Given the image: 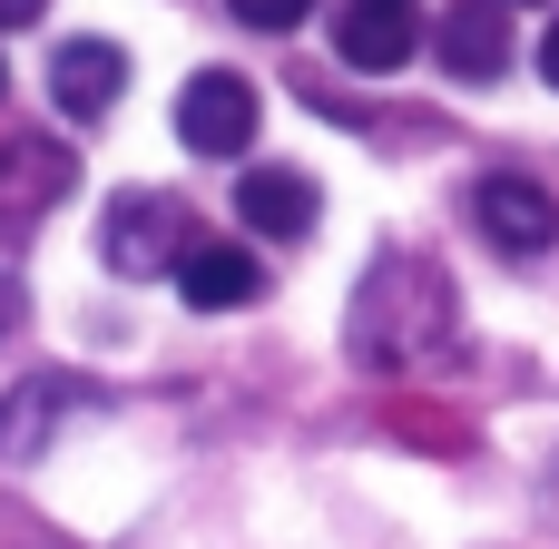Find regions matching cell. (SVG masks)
Returning a JSON list of instances; mask_svg holds the SVG:
<instances>
[{
    "instance_id": "cell-2",
    "label": "cell",
    "mask_w": 559,
    "mask_h": 549,
    "mask_svg": "<svg viewBox=\"0 0 559 549\" xmlns=\"http://www.w3.org/2000/svg\"><path fill=\"white\" fill-rule=\"evenodd\" d=\"M187 246H197V226H187V206H177V196L118 187V196H108V216H98V255H108V275H167Z\"/></svg>"
},
{
    "instance_id": "cell-13",
    "label": "cell",
    "mask_w": 559,
    "mask_h": 549,
    "mask_svg": "<svg viewBox=\"0 0 559 549\" xmlns=\"http://www.w3.org/2000/svg\"><path fill=\"white\" fill-rule=\"evenodd\" d=\"M39 10H49V0H0V39H10V29H39Z\"/></svg>"
},
{
    "instance_id": "cell-12",
    "label": "cell",
    "mask_w": 559,
    "mask_h": 549,
    "mask_svg": "<svg viewBox=\"0 0 559 549\" xmlns=\"http://www.w3.org/2000/svg\"><path fill=\"white\" fill-rule=\"evenodd\" d=\"M226 10H236L246 29H295V20H305L314 0H226Z\"/></svg>"
},
{
    "instance_id": "cell-3",
    "label": "cell",
    "mask_w": 559,
    "mask_h": 549,
    "mask_svg": "<svg viewBox=\"0 0 559 549\" xmlns=\"http://www.w3.org/2000/svg\"><path fill=\"white\" fill-rule=\"evenodd\" d=\"M255 118H265V98H255L246 69H197V79L177 88V138H187L197 157H246Z\"/></svg>"
},
{
    "instance_id": "cell-14",
    "label": "cell",
    "mask_w": 559,
    "mask_h": 549,
    "mask_svg": "<svg viewBox=\"0 0 559 549\" xmlns=\"http://www.w3.org/2000/svg\"><path fill=\"white\" fill-rule=\"evenodd\" d=\"M540 79H550V88H559V20H550V29H540Z\"/></svg>"
},
{
    "instance_id": "cell-10",
    "label": "cell",
    "mask_w": 559,
    "mask_h": 549,
    "mask_svg": "<svg viewBox=\"0 0 559 549\" xmlns=\"http://www.w3.org/2000/svg\"><path fill=\"white\" fill-rule=\"evenodd\" d=\"M432 49H442V69L452 79H501L511 69V20H501V0H462V10H442L432 20Z\"/></svg>"
},
{
    "instance_id": "cell-15",
    "label": "cell",
    "mask_w": 559,
    "mask_h": 549,
    "mask_svg": "<svg viewBox=\"0 0 559 549\" xmlns=\"http://www.w3.org/2000/svg\"><path fill=\"white\" fill-rule=\"evenodd\" d=\"M10 324H20V285L0 275V334H10Z\"/></svg>"
},
{
    "instance_id": "cell-1",
    "label": "cell",
    "mask_w": 559,
    "mask_h": 549,
    "mask_svg": "<svg viewBox=\"0 0 559 549\" xmlns=\"http://www.w3.org/2000/svg\"><path fill=\"white\" fill-rule=\"evenodd\" d=\"M442 344H452V285H442V265L383 255V265L364 275V295H354V354L383 363V373H413V363H432Z\"/></svg>"
},
{
    "instance_id": "cell-11",
    "label": "cell",
    "mask_w": 559,
    "mask_h": 549,
    "mask_svg": "<svg viewBox=\"0 0 559 549\" xmlns=\"http://www.w3.org/2000/svg\"><path fill=\"white\" fill-rule=\"evenodd\" d=\"M59 413H79V383H29V393L0 413V462H39V442H49Z\"/></svg>"
},
{
    "instance_id": "cell-7",
    "label": "cell",
    "mask_w": 559,
    "mask_h": 549,
    "mask_svg": "<svg viewBox=\"0 0 559 549\" xmlns=\"http://www.w3.org/2000/svg\"><path fill=\"white\" fill-rule=\"evenodd\" d=\"M59 196H69V147H59V138H10V147H0V226L20 236V226H39Z\"/></svg>"
},
{
    "instance_id": "cell-5",
    "label": "cell",
    "mask_w": 559,
    "mask_h": 549,
    "mask_svg": "<svg viewBox=\"0 0 559 549\" xmlns=\"http://www.w3.org/2000/svg\"><path fill=\"white\" fill-rule=\"evenodd\" d=\"M177 295H187L197 314H236V305L265 295V265L246 255V236H197V246L177 255Z\"/></svg>"
},
{
    "instance_id": "cell-6",
    "label": "cell",
    "mask_w": 559,
    "mask_h": 549,
    "mask_svg": "<svg viewBox=\"0 0 559 549\" xmlns=\"http://www.w3.org/2000/svg\"><path fill=\"white\" fill-rule=\"evenodd\" d=\"M236 216H246V236L295 246V236L324 216V196H314V177H305V167H246V177H236Z\"/></svg>"
},
{
    "instance_id": "cell-9",
    "label": "cell",
    "mask_w": 559,
    "mask_h": 549,
    "mask_svg": "<svg viewBox=\"0 0 559 549\" xmlns=\"http://www.w3.org/2000/svg\"><path fill=\"white\" fill-rule=\"evenodd\" d=\"M334 49H344L354 69H403V59L423 49V10H413V0H344V10H334Z\"/></svg>"
},
{
    "instance_id": "cell-4",
    "label": "cell",
    "mask_w": 559,
    "mask_h": 549,
    "mask_svg": "<svg viewBox=\"0 0 559 549\" xmlns=\"http://www.w3.org/2000/svg\"><path fill=\"white\" fill-rule=\"evenodd\" d=\"M472 216H481V236H491L501 255H550L559 246V196L540 177H521V167L481 177V187H472Z\"/></svg>"
},
{
    "instance_id": "cell-16",
    "label": "cell",
    "mask_w": 559,
    "mask_h": 549,
    "mask_svg": "<svg viewBox=\"0 0 559 549\" xmlns=\"http://www.w3.org/2000/svg\"><path fill=\"white\" fill-rule=\"evenodd\" d=\"M0 88H10V69H0Z\"/></svg>"
},
{
    "instance_id": "cell-8",
    "label": "cell",
    "mask_w": 559,
    "mask_h": 549,
    "mask_svg": "<svg viewBox=\"0 0 559 549\" xmlns=\"http://www.w3.org/2000/svg\"><path fill=\"white\" fill-rule=\"evenodd\" d=\"M118 88H128V49H118V39H59V59H49L59 118H108Z\"/></svg>"
}]
</instances>
